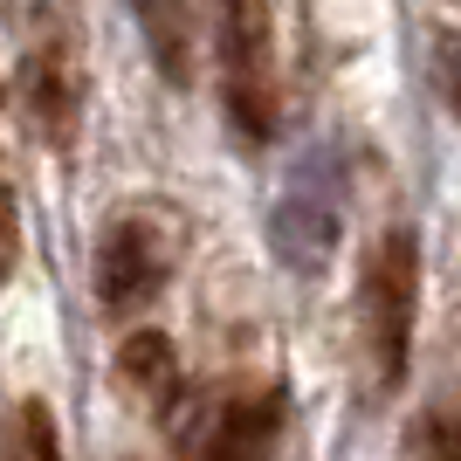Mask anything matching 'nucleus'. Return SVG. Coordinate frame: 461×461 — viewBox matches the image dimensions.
Segmentation results:
<instances>
[{"label":"nucleus","instance_id":"obj_9","mask_svg":"<svg viewBox=\"0 0 461 461\" xmlns=\"http://www.w3.org/2000/svg\"><path fill=\"white\" fill-rule=\"evenodd\" d=\"M413 455H420V461H461V420H455V413H441V420H420V434H413Z\"/></svg>","mask_w":461,"mask_h":461},{"label":"nucleus","instance_id":"obj_2","mask_svg":"<svg viewBox=\"0 0 461 461\" xmlns=\"http://www.w3.org/2000/svg\"><path fill=\"white\" fill-rule=\"evenodd\" d=\"M213 56L228 77V111L249 138L276 131L269 104V0H213Z\"/></svg>","mask_w":461,"mask_h":461},{"label":"nucleus","instance_id":"obj_3","mask_svg":"<svg viewBox=\"0 0 461 461\" xmlns=\"http://www.w3.org/2000/svg\"><path fill=\"white\" fill-rule=\"evenodd\" d=\"M276 427H283V406L276 400L234 393V400L193 406L179 420L173 447H179V461H262L276 447Z\"/></svg>","mask_w":461,"mask_h":461},{"label":"nucleus","instance_id":"obj_8","mask_svg":"<svg viewBox=\"0 0 461 461\" xmlns=\"http://www.w3.org/2000/svg\"><path fill=\"white\" fill-rule=\"evenodd\" d=\"M0 461H62V434H56V413L41 400H21L7 434H0Z\"/></svg>","mask_w":461,"mask_h":461},{"label":"nucleus","instance_id":"obj_1","mask_svg":"<svg viewBox=\"0 0 461 461\" xmlns=\"http://www.w3.org/2000/svg\"><path fill=\"white\" fill-rule=\"evenodd\" d=\"M413 317H420V241H413V228H393L366 262V345L385 393L406 379Z\"/></svg>","mask_w":461,"mask_h":461},{"label":"nucleus","instance_id":"obj_7","mask_svg":"<svg viewBox=\"0 0 461 461\" xmlns=\"http://www.w3.org/2000/svg\"><path fill=\"white\" fill-rule=\"evenodd\" d=\"M138 7V28L152 41L158 69L173 83H193V21H186V0H131Z\"/></svg>","mask_w":461,"mask_h":461},{"label":"nucleus","instance_id":"obj_10","mask_svg":"<svg viewBox=\"0 0 461 461\" xmlns=\"http://www.w3.org/2000/svg\"><path fill=\"white\" fill-rule=\"evenodd\" d=\"M14 262H21V213H14V193L0 186V283L14 276Z\"/></svg>","mask_w":461,"mask_h":461},{"label":"nucleus","instance_id":"obj_6","mask_svg":"<svg viewBox=\"0 0 461 461\" xmlns=\"http://www.w3.org/2000/svg\"><path fill=\"white\" fill-rule=\"evenodd\" d=\"M28 111L56 145L77 138V77L62 56H28Z\"/></svg>","mask_w":461,"mask_h":461},{"label":"nucleus","instance_id":"obj_5","mask_svg":"<svg viewBox=\"0 0 461 461\" xmlns=\"http://www.w3.org/2000/svg\"><path fill=\"white\" fill-rule=\"evenodd\" d=\"M117 372H124V385H131L138 400L166 406L179 393V351L166 330H131L124 345H117Z\"/></svg>","mask_w":461,"mask_h":461},{"label":"nucleus","instance_id":"obj_4","mask_svg":"<svg viewBox=\"0 0 461 461\" xmlns=\"http://www.w3.org/2000/svg\"><path fill=\"white\" fill-rule=\"evenodd\" d=\"M158 283H166V262H158L152 228L145 221H117L104 234V249H96V296H104V310L131 317V310H145L158 296Z\"/></svg>","mask_w":461,"mask_h":461}]
</instances>
